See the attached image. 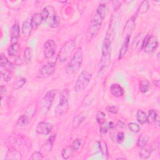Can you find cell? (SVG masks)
I'll return each instance as SVG.
<instances>
[{"mask_svg": "<svg viewBox=\"0 0 160 160\" xmlns=\"http://www.w3.org/2000/svg\"><path fill=\"white\" fill-rule=\"evenodd\" d=\"M52 129V126L48 122H39L36 127V131L38 134L41 135H48Z\"/></svg>", "mask_w": 160, "mask_h": 160, "instance_id": "obj_11", "label": "cell"}, {"mask_svg": "<svg viewBox=\"0 0 160 160\" xmlns=\"http://www.w3.org/2000/svg\"><path fill=\"white\" fill-rule=\"evenodd\" d=\"M26 82V79L24 78H21L17 81H16L12 86V89L14 90H18L21 89Z\"/></svg>", "mask_w": 160, "mask_h": 160, "instance_id": "obj_34", "label": "cell"}, {"mask_svg": "<svg viewBox=\"0 0 160 160\" xmlns=\"http://www.w3.org/2000/svg\"><path fill=\"white\" fill-rule=\"evenodd\" d=\"M41 15V17H42V21H46L48 18H49V11L48 10L47 8H44L42 11L41 12H40Z\"/></svg>", "mask_w": 160, "mask_h": 160, "instance_id": "obj_41", "label": "cell"}, {"mask_svg": "<svg viewBox=\"0 0 160 160\" xmlns=\"http://www.w3.org/2000/svg\"><path fill=\"white\" fill-rule=\"evenodd\" d=\"M30 121H31V118H29V116H28L26 114H23L19 116V118L18 119L16 122V125L20 127L26 126L29 124V123L30 122Z\"/></svg>", "mask_w": 160, "mask_h": 160, "instance_id": "obj_21", "label": "cell"}, {"mask_svg": "<svg viewBox=\"0 0 160 160\" xmlns=\"http://www.w3.org/2000/svg\"><path fill=\"white\" fill-rule=\"evenodd\" d=\"M1 90V98H3V96H4V94H5V92H6V88L4 86H1V89H0Z\"/></svg>", "mask_w": 160, "mask_h": 160, "instance_id": "obj_48", "label": "cell"}, {"mask_svg": "<svg viewBox=\"0 0 160 160\" xmlns=\"http://www.w3.org/2000/svg\"><path fill=\"white\" fill-rule=\"evenodd\" d=\"M136 16L133 15L126 21L122 31V36L124 38L128 36H131L132 33L136 27Z\"/></svg>", "mask_w": 160, "mask_h": 160, "instance_id": "obj_10", "label": "cell"}, {"mask_svg": "<svg viewBox=\"0 0 160 160\" xmlns=\"http://www.w3.org/2000/svg\"><path fill=\"white\" fill-rule=\"evenodd\" d=\"M117 159H126V158H117Z\"/></svg>", "mask_w": 160, "mask_h": 160, "instance_id": "obj_51", "label": "cell"}, {"mask_svg": "<svg viewBox=\"0 0 160 160\" xmlns=\"http://www.w3.org/2000/svg\"><path fill=\"white\" fill-rule=\"evenodd\" d=\"M56 139V135L53 134L46 141L44 142L40 148V151L43 154L44 156L48 154L51 150L53 147L54 142Z\"/></svg>", "mask_w": 160, "mask_h": 160, "instance_id": "obj_12", "label": "cell"}, {"mask_svg": "<svg viewBox=\"0 0 160 160\" xmlns=\"http://www.w3.org/2000/svg\"><path fill=\"white\" fill-rule=\"evenodd\" d=\"M109 129V126H108V124H106L105 122L102 124H101L100 125V128H99V132L101 134H106L108 131Z\"/></svg>", "mask_w": 160, "mask_h": 160, "instance_id": "obj_43", "label": "cell"}, {"mask_svg": "<svg viewBox=\"0 0 160 160\" xmlns=\"http://www.w3.org/2000/svg\"><path fill=\"white\" fill-rule=\"evenodd\" d=\"M44 156L43 154L39 151H35L31 154V159L32 160H41L44 158Z\"/></svg>", "mask_w": 160, "mask_h": 160, "instance_id": "obj_38", "label": "cell"}, {"mask_svg": "<svg viewBox=\"0 0 160 160\" xmlns=\"http://www.w3.org/2000/svg\"><path fill=\"white\" fill-rule=\"evenodd\" d=\"M106 110L109 113L116 114L118 112L119 108L116 106H108L106 108Z\"/></svg>", "mask_w": 160, "mask_h": 160, "instance_id": "obj_40", "label": "cell"}, {"mask_svg": "<svg viewBox=\"0 0 160 160\" xmlns=\"http://www.w3.org/2000/svg\"><path fill=\"white\" fill-rule=\"evenodd\" d=\"M73 152L74 149H72V146H68L62 149L61 152V156L64 159H68L72 156Z\"/></svg>", "mask_w": 160, "mask_h": 160, "instance_id": "obj_29", "label": "cell"}, {"mask_svg": "<svg viewBox=\"0 0 160 160\" xmlns=\"http://www.w3.org/2000/svg\"><path fill=\"white\" fill-rule=\"evenodd\" d=\"M108 126H109V129L110 130H112L114 128V124L112 121H110L108 122Z\"/></svg>", "mask_w": 160, "mask_h": 160, "instance_id": "obj_49", "label": "cell"}, {"mask_svg": "<svg viewBox=\"0 0 160 160\" xmlns=\"http://www.w3.org/2000/svg\"><path fill=\"white\" fill-rule=\"evenodd\" d=\"M158 146H159V143H158V141H154V142L151 144V145L149 149H150L152 151H153L156 150V149H158Z\"/></svg>", "mask_w": 160, "mask_h": 160, "instance_id": "obj_45", "label": "cell"}, {"mask_svg": "<svg viewBox=\"0 0 160 160\" xmlns=\"http://www.w3.org/2000/svg\"><path fill=\"white\" fill-rule=\"evenodd\" d=\"M112 28L109 25V28L106 32V36L104 38L102 49H101V58L99 64V73L102 74L104 71H106L107 67L108 66L110 59H111V42L112 41V38H111V36L112 34Z\"/></svg>", "mask_w": 160, "mask_h": 160, "instance_id": "obj_1", "label": "cell"}, {"mask_svg": "<svg viewBox=\"0 0 160 160\" xmlns=\"http://www.w3.org/2000/svg\"><path fill=\"white\" fill-rule=\"evenodd\" d=\"M151 89L150 82L147 79L141 80L139 83V90L142 93H146Z\"/></svg>", "mask_w": 160, "mask_h": 160, "instance_id": "obj_27", "label": "cell"}, {"mask_svg": "<svg viewBox=\"0 0 160 160\" xmlns=\"http://www.w3.org/2000/svg\"><path fill=\"white\" fill-rule=\"evenodd\" d=\"M136 119L141 124H144L147 122V115L145 112L138 109L136 112Z\"/></svg>", "mask_w": 160, "mask_h": 160, "instance_id": "obj_26", "label": "cell"}, {"mask_svg": "<svg viewBox=\"0 0 160 160\" xmlns=\"http://www.w3.org/2000/svg\"><path fill=\"white\" fill-rule=\"evenodd\" d=\"M99 148L101 152L102 158L104 159H108L109 158V151L107 143L104 140H100L99 141Z\"/></svg>", "mask_w": 160, "mask_h": 160, "instance_id": "obj_19", "label": "cell"}, {"mask_svg": "<svg viewBox=\"0 0 160 160\" xmlns=\"http://www.w3.org/2000/svg\"><path fill=\"white\" fill-rule=\"evenodd\" d=\"M158 46V40L157 38L152 35H146L142 39L141 49L146 53L153 52Z\"/></svg>", "mask_w": 160, "mask_h": 160, "instance_id": "obj_7", "label": "cell"}, {"mask_svg": "<svg viewBox=\"0 0 160 160\" xmlns=\"http://www.w3.org/2000/svg\"><path fill=\"white\" fill-rule=\"evenodd\" d=\"M124 139V134L123 132H119L117 135H116V140L117 141V142L118 144H121L123 142Z\"/></svg>", "mask_w": 160, "mask_h": 160, "instance_id": "obj_42", "label": "cell"}, {"mask_svg": "<svg viewBox=\"0 0 160 160\" xmlns=\"http://www.w3.org/2000/svg\"><path fill=\"white\" fill-rule=\"evenodd\" d=\"M96 120L99 124H102L106 121V114L102 111H99L97 112L96 116Z\"/></svg>", "mask_w": 160, "mask_h": 160, "instance_id": "obj_35", "label": "cell"}, {"mask_svg": "<svg viewBox=\"0 0 160 160\" xmlns=\"http://www.w3.org/2000/svg\"><path fill=\"white\" fill-rule=\"evenodd\" d=\"M149 8V3L148 1L146 0V1H142L138 9L137 14H145L148 11Z\"/></svg>", "mask_w": 160, "mask_h": 160, "instance_id": "obj_30", "label": "cell"}, {"mask_svg": "<svg viewBox=\"0 0 160 160\" xmlns=\"http://www.w3.org/2000/svg\"><path fill=\"white\" fill-rule=\"evenodd\" d=\"M69 90L67 88L62 89L59 95V101L55 109V114L58 116H62L66 114L69 108Z\"/></svg>", "mask_w": 160, "mask_h": 160, "instance_id": "obj_3", "label": "cell"}, {"mask_svg": "<svg viewBox=\"0 0 160 160\" xmlns=\"http://www.w3.org/2000/svg\"><path fill=\"white\" fill-rule=\"evenodd\" d=\"M57 92V89H51L45 94L39 103L40 109L42 112L46 114L49 110Z\"/></svg>", "mask_w": 160, "mask_h": 160, "instance_id": "obj_6", "label": "cell"}, {"mask_svg": "<svg viewBox=\"0 0 160 160\" xmlns=\"http://www.w3.org/2000/svg\"><path fill=\"white\" fill-rule=\"evenodd\" d=\"M143 33H140L134 39L133 42H132V49H136L137 47L139 46V43L141 42V41H142V35Z\"/></svg>", "mask_w": 160, "mask_h": 160, "instance_id": "obj_37", "label": "cell"}, {"mask_svg": "<svg viewBox=\"0 0 160 160\" xmlns=\"http://www.w3.org/2000/svg\"><path fill=\"white\" fill-rule=\"evenodd\" d=\"M55 70V63L53 62H48L44 64L39 70L38 77L39 78H45L51 76Z\"/></svg>", "mask_w": 160, "mask_h": 160, "instance_id": "obj_9", "label": "cell"}, {"mask_svg": "<svg viewBox=\"0 0 160 160\" xmlns=\"http://www.w3.org/2000/svg\"><path fill=\"white\" fill-rule=\"evenodd\" d=\"M110 92L111 94L116 98L122 97L124 94L122 87L118 83H113L110 86Z\"/></svg>", "mask_w": 160, "mask_h": 160, "instance_id": "obj_16", "label": "cell"}, {"mask_svg": "<svg viewBox=\"0 0 160 160\" xmlns=\"http://www.w3.org/2000/svg\"><path fill=\"white\" fill-rule=\"evenodd\" d=\"M19 45L17 43L11 44L8 49V53L10 56H16L19 51Z\"/></svg>", "mask_w": 160, "mask_h": 160, "instance_id": "obj_28", "label": "cell"}, {"mask_svg": "<svg viewBox=\"0 0 160 160\" xmlns=\"http://www.w3.org/2000/svg\"><path fill=\"white\" fill-rule=\"evenodd\" d=\"M33 51L31 48L27 47L24 51V60L26 64H29L31 62L32 58Z\"/></svg>", "mask_w": 160, "mask_h": 160, "instance_id": "obj_31", "label": "cell"}, {"mask_svg": "<svg viewBox=\"0 0 160 160\" xmlns=\"http://www.w3.org/2000/svg\"><path fill=\"white\" fill-rule=\"evenodd\" d=\"M83 61V53L82 49L79 48L75 51L72 59L66 67V72L68 74L71 75L77 72L81 68Z\"/></svg>", "mask_w": 160, "mask_h": 160, "instance_id": "obj_2", "label": "cell"}, {"mask_svg": "<svg viewBox=\"0 0 160 160\" xmlns=\"http://www.w3.org/2000/svg\"><path fill=\"white\" fill-rule=\"evenodd\" d=\"M81 144H82L81 140L79 138H76L72 141L71 146H72V149H74V151H77L80 148Z\"/></svg>", "mask_w": 160, "mask_h": 160, "instance_id": "obj_39", "label": "cell"}, {"mask_svg": "<svg viewBox=\"0 0 160 160\" xmlns=\"http://www.w3.org/2000/svg\"><path fill=\"white\" fill-rule=\"evenodd\" d=\"M32 30V28L31 24V21L28 19L24 21L21 27L22 38L24 40H26L29 38Z\"/></svg>", "mask_w": 160, "mask_h": 160, "instance_id": "obj_13", "label": "cell"}, {"mask_svg": "<svg viewBox=\"0 0 160 160\" xmlns=\"http://www.w3.org/2000/svg\"><path fill=\"white\" fill-rule=\"evenodd\" d=\"M85 119H86V116H84L82 114L77 115L76 117L74 118L72 120V128L74 129L79 128L81 126V124L82 123V122L85 120Z\"/></svg>", "mask_w": 160, "mask_h": 160, "instance_id": "obj_23", "label": "cell"}, {"mask_svg": "<svg viewBox=\"0 0 160 160\" xmlns=\"http://www.w3.org/2000/svg\"><path fill=\"white\" fill-rule=\"evenodd\" d=\"M158 114L156 110L151 109L148 111V114L147 115V122L149 124H154L157 121Z\"/></svg>", "mask_w": 160, "mask_h": 160, "instance_id": "obj_20", "label": "cell"}, {"mask_svg": "<svg viewBox=\"0 0 160 160\" xmlns=\"http://www.w3.org/2000/svg\"><path fill=\"white\" fill-rule=\"evenodd\" d=\"M0 67L1 68L11 70L13 66L9 61L8 59L5 56H4L3 54H1L0 58Z\"/></svg>", "mask_w": 160, "mask_h": 160, "instance_id": "obj_22", "label": "cell"}, {"mask_svg": "<svg viewBox=\"0 0 160 160\" xmlns=\"http://www.w3.org/2000/svg\"><path fill=\"white\" fill-rule=\"evenodd\" d=\"M154 83L155 84V85H156V86H158V88L159 87V79L155 80V82L154 81Z\"/></svg>", "mask_w": 160, "mask_h": 160, "instance_id": "obj_50", "label": "cell"}, {"mask_svg": "<svg viewBox=\"0 0 160 160\" xmlns=\"http://www.w3.org/2000/svg\"><path fill=\"white\" fill-rule=\"evenodd\" d=\"M56 44L53 39H48L44 44V55L47 59L51 58L55 54Z\"/></svg>", "mask_w": 160, "mask_h": 160, "instance_id": "obj_8", "label": "cell"}, {"mask_svg": "<svg viewBox=\"0 0 160 160\" xmlns=\"http://www.w3.org/2000/svg\"><path fill=\"white\" fill-rule=\"evenodd\" d=\"M128 129L132 132L134 133H138L140 131V126L138 124L134 122H131L128 124Z\"/></svg>", "mask_w": 160, "mask_h": 160, "instance_id": "obj_36", "label": "cell"}, {"mask_svg": "<svg viewBox=\"0 0 160 160\" xmlns=\"http://www.w3.org/2000/svg\"><path fill=\"white\" fill-rule=\"evenodd\" d=\"M116 126L119 128H125V124L121 120H118L116 124Z\"/></svg>", "mask_w": 160, "mask_h": 160, "instance_id": "obj_46", "label": "cell"}, {"mask_svg": "<svg viewBox=\"0 0 160 160\" xmlns=\"http://www.w3.org/2000/svg\"><path fill=\"white\" fill-rule=\"evenodd\" d=\"M19 32H20V28L19 24L16 22L14 23L9 32V36H10V40H11V44H14V43H17L18 38L19 36Z\"/></svg>", "mask_w": 160, "mask_h": 160, "instance_id": "obj_14", "label": "cell"}, {"mask_svg": "<svg viewBox=\"0 0 160 160\" xmlns=\"http://www.w3.org/2000/svg\"><path fill=\"white\" fill-rule=\"evenodd\" d=\"M14 62L16 65L18 66H21L22 64V61L21 60V59L19 58V57H17L16 59H15V61H14Z\"/></svg>", "mask_w": 160, "mask_h": 160, "instance_id": "obj_47", "label": "cell"}, {"mask_svg": "<svg viewBox=\"0 0 160 160\" xmlns=\"http://www.w3.org/2000/svg\"><path fill=\"white\" fill-rule=\"evenodd\" d=\"M0 74H1V79L5 82H8L12 79V75L11 70L1 68Z\"/></svg>", "mask_w": 160, "mask_h": 160, "instance_id": "obj_24", "label": "cell"}, {"mask_svg": "<svg viewBox=\"0 0 160 160\" xmlns=\"http://www.w3.org/2000/svg\"><path fill=\"white\" fill-rule=\"evenodd\" d=\"M141 149L139 152V157L142 159H146L149 158L152 153V151L150 149L146 148H141Z\"/></svg>", "mask_w": 160, "mask_h": 160, "instance_id": "obj_33", "label": "cell"}, {"mask_svg": "<svg viewBox=\"0 0 160 160\" xmlns=\"http://www.w3.org/2000/svg\"><path fill=\"white\" fill-rule=\"evenodd\" d=\"M130 38H131V36H128L124 38L123 43L119 49V52L118 54V60L122 59L125 56L126 52H128Z\"/></svg>", "mask_w": 160, "mask_h": 160, "instance_id": "obj_17", "label": "cell"}, {"mask_svg": "<svg viewBox=\"0 0 160 160\" xmlns=\"http://www.w3.org/2000/svg\"><path fill=\"white\" fill-rule=\"evenodd\" d=\"M112 6H113V9L114 11H118L120 6H121V2L119 1H114L112 2Z\"/></svg>", "mask_w": 160, "mask_h": 160, "instance_id": "obj_44", "label": "cell"}, {"mask_svg": "<svg viewBox=\"0 0 160 160\" xmlns=\"http://www.w3.org/2000/svg\"><path fill=\"white\" fill-rule=\"evenodd\" d=\"M60 18L58 15L57 14H53L51 18H50V20H49V25L51 28H57L59 23H60Z\"/></svg>", "mask_w": 160, "mask_h": 160, "instance_id": "obj_32", "label": "cell"}, {"mask_svg": "<svg viewBox=\"0 0 160 160\" xmlns=\"http://www.w3.org/2000/svg\"><path fill=\"white\" fill-rule=\"evenodd\" d=\"M149 141V138L147 134H141L137 141V146L139 148H144Z\"/></svg>", "mask_w": 160, "mask_h": 160, "instance_id": "obj_25", "label": "cell"}, {"mask_svg": "<svg viewBox=\"0 0 160 160\" xmlns=\"http://www.w3.org/2000/svg\"><path fill=\"white\" fill-rule=\"evenodd\" d=\"M76 48V39H72L67 41L63 46L60 49L58 55V59L59 62L62 63L65 62L72 54V53L75 50Z\"/></svg>", "mask_w": 160, "mask_h": 160, "instance_id": "obj_4", "label": "cell"}, {"mask_svg": "<svg viewBox=\"0 0 160 160\" xmlns=\"http://www.w3.org/2000/svg\"><path fill=\"white\" fill-rule=\"evenodd\" d=\"M22 159L21 152L14 148H9L6 154V160H21Z\"/></svg>", "mask_w": 160, "mask_h": 160, "instance_id": "obj_15", "label": "cell"}, {"mask_svg": "<svg viewBox=\"0 0 160 160\" xmlns=\"http://www.w3.org/2000/svg\"><path fill=\"white\" fill-rule=\"evenodd\" d=\"M30 21H31V26H32V28L33 30V29H35L37 28H38L43 21H42L41 14L39 12H37V13L34 14L32 16Z\"/></svg>", "mask_w": 160, "mask_h": 160, "instance_id": "obj_18", "label": "cell"}, {"mask_svg": "<svg viewBox=\"0 0 160 160\" xmlns=\"http://www.w3.org/2000/svg\"><path fill=\"white\" fill-rule=\"evenodd\" d=\"M91 78L92 74L89 72L85 70L81 71L75 82L74 91L76 92H81L86 89L91 81Z\"/></svg>", "mask_w": 160, "mask_h": 160, "instance_id": "obj_5", "label": "cell"}]
</instances>
